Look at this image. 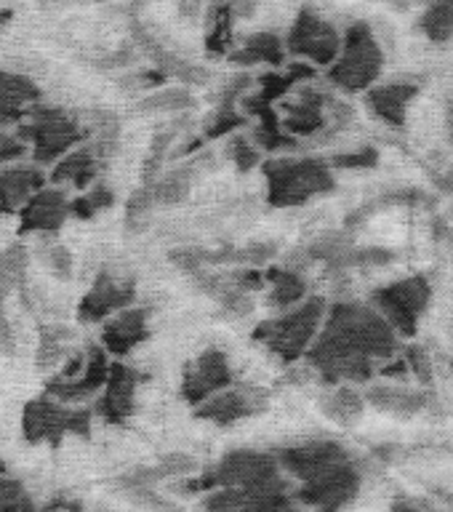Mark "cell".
Masks as SVG:
<instances>
[{"instance_id": "obj_38", "label": "cell", "mask_w": 453, "mask_h": 512, "mask_svg": "<svg viewBox=\"0 0 453 512\" xmlns=\"http://www.w3.org/2000/svg\"><path fill=\"white\" fill-rule=\"evenodd\" d=\"M158 206V200H155V190H152V184H142L139 190L128 198L126 203V227L131 232H142L150 222L152 208Z\"/></svg>"}, {"instance_id": "obj_29", "label": "cell", "mask_w": 453, "mask_h": 512, "mask_svg": "<svg viewBox=\"0 0 453 512\" xmlns=\"http://www.w3.org/2000/svg\"><path fill=\"white\" fill-rule=\"evenodd\" d=\"M419 32L435 46L453 40V0H432L419 16Z\"/></svg>"}, {"instance_id": "obj_32", "label": "cell", "mask_w": 453, "mask_h": 512, "mask_svg": "<svg viewBox=\"0 0 453 512\" xmlns=\"http://www.w3.org/2000/svg\"><path fill=\"white\" fill-rule=\"evenodd\" d=\"M195 96H192L190 86H166L152 91L136 104V110L142 115H163V112H184L192 107Z\"/></svg>"}, {"instance_id": "obj_33", "label": "cell", "mask_w": 453, "mask_h": 512, "mask_svg": "<svg viewBox=\"0 0 453 512\" xmlns=\"http://www.w3.org/2000/svg\"><path fill=\"white\" fill-rule=\"evenodd\" d=\"M40 91L27 75L22 72L0 70V104L6 107H19V110H30L27 104H38Z\"/></svg>"}, {"instance_id": "obj_15", "label": "cell", "mask_w": 453, "mask_h": 512, "mask_svg": "<svg viewBox=\"0 0 453 512\" xmlns=\"http://www.w3.org/2000/svg\"><path fill=\"white\" fill-rule=\"evenodd\" d=\"M419 91H422V80L392 78L379 80L374 88H368L363 99H366V107L379 123L400 131V128L406 126L408 107L414 104Z\"/></svg>"}, {"instance_id": "obj_45", "label": "cell", "mask_w": 453, "mask_h": 512, "mask_svg": "<svg viewBox=\"0 0 453 512\" xmlns=\"http://www.w3.org/2000/svg\"><path fill=\"white\" fill-rule=\"evenodd\" d=\"M227 3H230L235 19H251L262 6V0H227Z\"/></svg>"}, {"instance_id": "obj_43", "label": "cell", "mask_w": 453, "mask_h": 512, "mask_svg": "<svg viewBox=\"0 0 453 512\" xmlns=\"http://www.w3.org/2000/svg\"><path fill=\"white\" fill-rule=\"evenodd\" d=\"M43 259L51 267V272H56V278H70L72 275V254L62 243H51V246L43 248Z\"/></svg>"}, {"instance_id": "obj_8", "label": "cell", "mask_w": 453, "mask_h": 512, "mask_svg": "<svg viewBox=\"0 0 453 512\" xmlns=\"http://www.w3.org/2000/svg\"><path fill=\"white\" fill-rule=\"evenodd\" d=\"M432 280L427 275H408V278L384 283L371 294V304L382 312L398 336H414L419 331V323L432 307Z\"/></svg>"}, {"instance_id": "obj_14", "label": "cell", "mask_w": 453, "mask_h": 512, "mask_svg": "<svg viewBox=\"0 0 453 512\" xmlns=\"http://www.w3.org/2000/svg\"><path fill=\"white\" fill-rule=\"evenodd\" d=\"M136 283L134 278H118L112 272H99L94 286L88 288L86 296L78 304L80 323H99L112 315H118L126 307H134Z\"/></svg>"}, {"instance_id": "obj_21", "label": "cell", "mask_w": 453, "mask_h": 512, "mask_svg": "<svg viewBox=\"0 0 453 512\" xmlns=\"http://www.w3.org/2000/svg\"><path fill=\"white\" fill-rule=\"evenodd\" d=\"M19 216H22V222H19V232L22 235H27V232L51 235V232L62 230V224L67 222V216H70V200H67V195L59 187H43L19 211Z\"/></svg>"}, {"instance_id": "obj_37", "label": "cell", "mask_w": 453, "mask_h": 512, "mask_svg": "<svg viewBox=\"0 0 453 512\" xmlns=\"http://www.w3.org/2000/svg\"><path fill=\"white\" fill-rule=\"evenodd\" d=\"M227 158L235 163L240 174H248L254 168H262L264 163V152L259 150V144L251 139V136L243 134H232L230 142H227Z\"/></svg>"}, {"instance_id": "obj_5", "label": "cell", "mask_w": 453, "mask_h": 512, "mask_svg": "<svg viewBox=\"0 0 453 512\" xmlns=\"http://www.w3.org/2000/svg\"><path fill=\"white\" fill-rule=\"evenodd\" d=\"M278 475H283V470H280L275 451L270 454V451H256V448H235L206 470L176 480V488H179V494L203 496L214 488L259 486Z\"/></svg>"}, {"instance_id": "obj_27", "label": "cell", "mask_w": 453, "mask_h": 512, "mask_svg": "<svg viewBox=\"0 0 453 512\" xmlns=\"http://www.w3.org/2000/svg\"><path fill=\"white\" fill-rule=\"evenodd\" d=\"M251 139L259 144V150L270 152V155H286V152L296 150L302 144L283 128L278 107H270V110L259 112L256 118H251Z\"/></svg>"}, {"instance_id": "obj_44", "label": "cell", "mask_w": 453, "mask_h": 512, "mask_svg": "<svg viewBox=\"0 0 453 512\" xmlns=\"http://www.w3.org/2000/svg\"><path fill=\"white\" fill-rule=\"evenodd\" d=\"M24 152H27V142H22L19 136L0 131V168L19 160Z\"/></svg>"}, {"instance_id": "obj_48", "label": "cell", "mask_w": 453, "mask_h": 512, "mask_svg": "<svg viewBox=\"0 0 453 512\" xmlns=\"http://www.w3.org/2000/svg\"><path fill=\"white\" fill-rule=\"evenodd\" d=\"M390 512H432L427 504L416 502V499H395Z\"/></svg>"}, {"instance_id": "obj_41", "label": "cell", "mask_w": 453, "mask_h": 512, "mask_svg": "<svg viewBox=\"0 0 453 512\" xmlns=\"http://www.w3.org/2000/svg\"><path fill=\"white\" fill-rule=\"evenodd\" d=\"M334 171H368L379 166V150L374 147H358V150L339 152L328 158Z\"/></svg>"}, {"instance_id": "obj_26", "label": "cell", "mask_w": 453, "mask_h": 512, "mask_svg": "<svg viewBox=\"0 0 453 512\" xmlns=\"http://www.w3.org/2000/svg\"><path fill=\"white\" fill-rule=\"evenodd\" d=\"M267 304L272 310H291L299 302H304L310 296V286L299 270H291V267H270L267 270Z\"/></svg>"}, {"instance_id": "obj_40", "label": "cell", "mask_w": 453, "mask_h": 512, "mask_svg": "<svg viewBox=\"0 0 453 512\" xmlns=\"http://www.w3.org/2000/svg\"><path fill=\"white\" fill-rule=\"evenodd\" d=\"M120 494L126 496L128 502L142 507L144 512H182V507L171 502L168 496L155 491V486H136V488H123Z\"/></svg>"}, {"instance_id": "obj_36", "label": "cell", "mask_w": 453, "mask_h": 512, "mask_svg": "<svg viewBox=\"0 0 453 512\" xmlns=\"http://www.w3.org/2000/svg\"><path fill=\"white\" fill-rule=\"evenodd\" d=\"M112 206H115V192H112V187H107L104 182H94L88 187V192H83L80 198L70 200V216L91 219L99 211H107Z\"/></svg>"}, {"instance_id": "obj_42", "label": "cell", "mask_w": 453, "mask_h": 512, "mask_svg": "<svg viewBox=\"0 0 453 512\" xmlns=\"http://www.w3.org/2000/svg\"><path fill=\"white\" fill-rule=\"evenodd\" d=\"M403 358L408 363V374L414 376L419 384L432 382V358L430 350H424L422 344H408V347H400Z\"/></svg>"}, {"instance_id": "obj_24", "label": "cell", "mask_w": 453, "mask_h": 512, "mask_svg": "<svg viewBox=\"0 0 453 512\" xmlns=\"http://www.w3.org/2000/svg\"><path fill=\"white\" fill-rule=\"evenodd\" d=\"M235 14L227 0H208L203 14V40L208 56H230L235 51Z\"/></svg>"}, {"instance_id": "obj_46", "label": "cell", "mask_w": 453, "mask_h": 512, "mask_svg": "<svg viewBox=\"0 0 453 512\" xmlns=\"http://www.w3.org/2000/svg\"><path fill=\"white\" fill-rule=\"evenodd\" d=\"M0 350L14 352V328L8 323L3 307H0Z\"/></svg>"}, {"instance_id": "obj_25", "label": "cell", "mask_w": 453, "mask_h": 512, "mask_svg": "<svg viewBox=\"0 0 453 512\" xmlns=\"http://www.w3.org/2000/svg\"><path fill=\"white\" fill-rule=\"evenodd\" d=\"M366 406V395L355 384H334V387H328L326 395L318 403L320 414L326 416L328 422L339 424V427L358 424L360 416L366 414Z\"/></svg>"}, {"instance_id": "obj_23", "label": "cell", "mask_w": 453, "mask_h": 512, "mask_svg": "<svg viewBox=\"0 0 453 512\" xmlns=\"http://www.w3.org/2000/svg\"><path fill=\"white\" fill-rule=\"evenodd\" d=\"M107 166L99 152L91 142L78 144L75 150H70L62 160H56L54 171H51V182L54 184H72L75 190H88L91 184L99 179L102 168Z\"/></svg>"}, {"instance_id": "obj_3", "label": "cell", "mask_w": 453, "mask_h": 512, "mask_svg": "<svg viewBox=\"0 0 453 512\" xmlns=\"http://www.w3.org/2000/svg\"><path fill=\"white\" fill-rule=\"evenodd\" d=\"M328 304L323 296L310 294L291 310H283L272 318L256 323L251 339L262 344L272 358H278L283 366H294L307 358V352L318 339L323 320H326Z\"/></svg>"}, {"instance_id": "obj_31", "label": "cell", "mask_w": 453, "mask_h": 512, "mask_svg": "<svg viewBox=\"0 0 453 512\" xmlns=\"http://www.w3.org/2000/svg\"><path fill=\"white\" fill-rule=\"evenodd\" d=\"M248 126H251V118L240 107H214V110L208 112V118L203 120L200 139H203V144H208L214 142V139L238 134L240 128Z\"/></svg>"}, {"instance_id": "obj_2", "label": "cell", "mask_w": 453, "mask_h": 512, "mask_svg": "<svg viewBox=\"0 0 453 512\" xmlns=\"http://www.w3.org/2000/svg\"><path fill=\"white\" fill-rule=\"evenodd\" d=\"M267 203L272 208H299L336 190V171L318 155H272L262 163Z\"/></svg>"}, {"instance_id": "obj_34", "label": "cell", "mask_w": 453, "mask_h": 512, "mask_svg": "<svg viewBox=\"0 0 453 512\" xmlns=\"http://www.w3.org/2000/svg\"><path fill=\"white\" fill-rule=\"evenodd\" d=\"M70 331L62 326H46L40 331L38 342V366L51 368L70 358Z\"/></svg>"}, {"instance_id": "obj_19", "label": "cell", "mask_w": 453, "mask_h": 512, "mask_svg": "<svg viewBox=\"0 0 453 512\" xmlns=\"http://www.w3.org/2000/svg\"><path fill=\"white\" fill-rule=\"evenodd\" d=\"M366 403L374 406L382 414L398 416V419H411L430 408V392L424 387H408V382L392 384H371L366 387Z\"/></svg>"}, {"instance_id": "obj_49", "label": "cell", "mask_w": 453, "mask_h": 512, "mask_svg": "<svg viewBox=\"0 0 453 512\" xmlns=\"http://www.w3.org/2000/svg\"><path fill=\"white\" fill-rule=\"evenodd\" d=\"M446 126H448V139L453 144V99L448 102V110H446Z\"/></svg>"}, {"instance_id": "obj_10", "label": "cell", "mask_w": 453, "mask_h": 512, "mask_svg": "<svg viewBox=\"0 0 453 512\" xmlns=\"http://www.w3.org/2000/svg\"><path fill=\"white\" fill-rule=\"evenodd\" d=\"M360 486H363V475L352 459L299 483V488H294V496L296 502L312 512H344L358 499Z\"/></svg>"}, {"instance_id": "obj_1", "label": "cell", "mask_w": 453, "mask_h": 512, "mask_svg": "<svg viewBox=\"0 0 453 512\" xmlns=\"http://www.w3.org/2000/svg\"><path fill=\"white\" fill-rule=\"evenodd\" d=\"M400 352L398 331L371 302H336L328 307L318 339L304 366L326 387L368 384L382 363Z\"/></svg>"}, {"instance_id": "obj_18", "label": "cell", "mask_w": 453, "mask_h": 512, "mask_svg": "<svg viewBox=\"0 0 453 512\" xmlns=\"http://www.w3.org/2000/svg\"><path fill=\"white\" fill-rule=\"evenodd\" d=\"M150 339V310L147 307H126L112 315L102 328V347L115 358H126Z\"/></svg>"}, {"instance_id": "obj_52", "label": "cell", "mask_w": 453, "mask_h": 512, "mask_svg": "<svg viewBox=\"0 0 453 512\" xmlns=\"http://www.w3.org/2000/svg\"><path fill=\"white\" fill-rule=\"evenodd\" d=\"M3 475H8V472H6V462H3V456H0V478H3Z\"/></svg>"}, {"instance_id": "obj_28", "label": "cell", "mask_w": 453, "mask_h": 512, "mask_svg": "<svg viewBox=\"0 0 453 512\" xmlns=\"http://www.w3.org/2000/svg\"><path fill=\"white\" fill-rule=\"evenodd\" d=\"M195 174H198V160L179 163V166H174L171 171H166V174H160L158 179L152 182L158 206H179V203H184V200L190 198Z\"/></svg>"}, {"instance_id": "obj_53", "label": "cell", "mask_w": 453, "mask_h": 512, "mask_svg": "<svg viewBox=\"0 0 453 512\" xmlns=\"http://www.w3.org/2000/svg\"><path fill=\"white\" fill-rule=\"evenodd\" d=\"M446 502L451 504V507H453V494H451V496H446Z\"/></svg>"}, {"instance_id": "obj_12", "label": "cell", "mask_w": 453, "mask_h": 512, "mask_svg": "<svg viewBox=\"0 0 453 512\" xmlns=\"http://www.w3.org/2000/svg\"><path fill=\"white\" fill-rule=\"evenodd\" d=\"M230 384H235L230 355L222 347H206L184 363L179 392H182L184 403L195 408Z\"/></svg>"}, {"instance_id": "obj_7", "label": "cell", "mask_w": 453, "mask_h": 512, "mask_svg": "<svg viewBox=\"0 0 453 512\" xmlns=\"http://www.w3.org/2000/svg\"><path fill=\"white\" fill-rule=\"evenodd\" d=\"M91 408H72L70 403L51 398H35L30 400L22 411V432L24 440L30 446L48 443V446H59L64 435H80V438H91Z\"/></svg>"}, {"instance_id": "obj_9", "label": "cell", "mask_w": 453, "mask_h": 512, "mask_svg": "<svg viewBox=\"0 0 453 512\" xmlns=\"http://www.w3.org/2000/svg\"><path fill=\"white\" fill-rule=\"evenodd\" d=\"M344 32H339L331 19L320 14L318 8L304 6L296 11L294 22L288 27L286 48L291 59L307 62L318 70H328L342 48Z\"/></svg>"}, {"instance_id": "obj_30", "label": "cell", "mask_w": 453, "mask_h": 512, "mask_svg": "<svg viewBox=\"0 0 453 512\" xmlns=\"http://www.w3.org/2000/svg\"><path fill=\"white\" fill-rule=\"evenodd\" d=\"M238 512H302L299 502L294 496V486L280 475L270 488H264L262 494H256L246 507H240Z\"/></svg>"}, {"instance_id": "obj_11", "label": "cell", "mask_w": 453, "mask_h": 512, "mask_svg": "<svg viewBox=\"0 0 453 512\" xmlns=\"http://www.w3.org/2000/svg\"><path fill=\"white\" fill-rule=\"evenodd\" d=\"M270 408V392L256 384L235 382L230 387H224L222 392H216L208 400H203L200 406L192 408V414L200 422L216 424V427H232V424L251 419V416L264 414Z\"/></svg>"}, {"instance_id": "obj_51", "label": "cell", "mask_w": 453, "mask_h": 512, "mask_svg": "<svg viewBox=\"0 0 453 512\" xmlns=\"http://www.w3.org/2000/svg\"><path fill=\"white\" fill-rule=\"evenodd\" d=\"M8 19H11V11H0V27H3V24H6Z\"/></svg>"}, {"instance_id": "obj_13", "label": "cell", "mask_w": 453, "mask_h": 512, "mask_svg": "<svg viewBox=\"0 0 453 512\" xmlns=\"http://www.w3.org/2000/svg\"><path fill=\"white\" fill-rule=\"evenodd\" d=\"M275 454H278L280 470L291 475L294 480H299V483L315 478L320 472L331 470L336 464L352 462L350 448L334 438L299 440V443L283 446Z\"/></svg>"}, {"instance_id": "obj_22", "label": "cell", "mask_w": 453, "mask_h": 512, "mask_svg": "<svg viewBox=\"0 0 453 512\" xmlns=\"http://www.w3.org/2000/svg\"><path fill=\"white\" fill-rule=\"evenodd\" d=\"M227 59L240 70H254V67L280 70L291 62V54L286 48V38H280L278 32H254L243 38V43H238Z\"/></svg>"}, {"instance_id": "obj_17", "label": "cell", "mask_w": 453, "mask_h": 512, "mask_svg": "<svg viewBox=\"0 0 453 512\" xmlns=\"http://www.w3.org/2000/svg\"><path fill=\"white\" fill-rule=\"evenodd\" d=\"M110 352L104 350L102 344H91L86 350V368L83 374L75 376V379H48L46 395L62 400V403H83V400L94 398L96 392L104 390V384L110 379Z\"/></svg>"}, {"instance_id": "obj_50", "label": "cell", "mask_w": 453, "mask_h": 512, "mask_svg": "<svg viewBox=\"0 0 453 512\" xmlns=\"http://www.w3.org/2000/svg\"><path fill=\"white\" fill-rule=\"evenodd\" d=\"M67 512H83V507H80V502H70L67 504Z\"/></svg>"}, {"instance_id": "obj_20", "label": "cell", "mask_w": 453, "mask_h": 512, "mask_svg": "<svg viewBox=\"0 0 453 512\" xmlns=\"http://www.w3.org/2000/svg\"><path fill=\"white\" fill-rule=\"evenodd\" d=\"M46 187V174L40 163H8L0 168V211L14 214L22 211L40 190Z\"/></svg>"}, {"instance_id": "obj_47", "label": "cell", "mask_w": 453, "mask_h": 512, "mask_svg": "<svg viewBox=\"0 0 453 512\" xmlns=\"http://www.w3.org/2000/svg\"><path fill=\"white\" fill-rule=\"evenodd\" d=\"M27 115H30V110H19V107H6V104H0V128L22 123Z\"/></svg>"}, {"instance_id": "obj_39", "label": "cell", "mask_w": 453, "mask_h": 512, "mask_svg": "<svg viewBox=\"0 0 453 512\" xmlns=\"http://www.w3.org/2000/svg\"><path fill=\"white\" fill-rule=\"evenodd\" d=\"M0 512H40L27 494L22 480L3 475L0 478Z\"/></svg>"}, {"instance_id": "obj_6", "label": "cell", "mask_w": 453, "mask_h": 512, "mask_svg": "<svg viewBox=\"0 0 453 512\" xmlns=\"http://www.w3.org/2000/svg\"><path fill=\"white\" fill-rule=\"evenodd\" d=\"M27 118L30 123H19L16 136L30 144L35 163L40 166H54L56 160H62L67 152L88 139L83 123L62 107L32 104Z\"/></svg>"}, {"instance_id": "obj_16", "label": "cell", "mask_w": 453, "mask_h": 512, "mask_svg": "<svg viewBox=\"0 0 453 512\" xmlns=\"http://www.w3.org/2000/svg\"><path fill=\"white\" fill-rule=\"evenodd\" d=\"M144 382V374H139L128 363H112L110 379L104 384L102 398L96 403V414L102 416L107 424L123 427L136 411V392Z\"/></svg>"}, {"instance_id": "obj_4", "label": "cell", "mask_w": 453, "mask_h": 512, "mask_svg": "<svg viewBox=\"0 0 453 512\" xmlns=\"http://www.w3.org/2000/svg\"><path fill=\"white\" fill-rule=\"evenodd\" d=\"M326 83L342 94H366L382 80L384 51L379 38L368 22H352L344 30L342 48L336 54L334 64L328 67Z\"/></svg>"}, {"instance_id": "obj_35", "label": "cell", "mask_w": 453, "mask_h": 512, "mask_svg": "<svg viewBox=\"0 0 453 512\" xmlns=\"http://www.w3.org/2000/svg\"><path fill=\"white\" fill-rule=\"evenodd\" d=\"M24 270H27V248L16 243V246H8L0 251V302L24 278Z\"/></svg>"}]
</instances>
